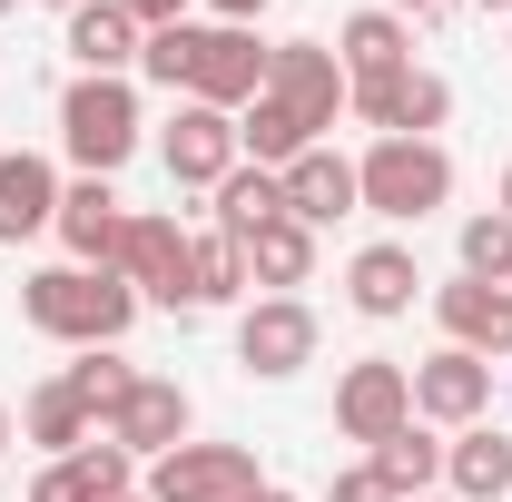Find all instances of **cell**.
<instances>
[{
	"instance_id": "obj_1",
	"label": "cell",
	"mask_w": 512,
	"mask_h": 502,
	"mask_svg": "<svg viewBox=\"0 0 512 502\" xmlns=\"http://www.w3.org/2000/svg\"><path fill=\"white\" fill-rule=\"evenodd\" d=\"M20 315L50 345H119L138 325V286L119 266H40V276H20Z\"/></svg>"
},
{
	"instance_id": "obj_2",
	"label": "cell",
	"mask_w": 512,
	"mask_h": 502,
	"mask_svg": "<svg viewBox=\"0 0 512 502\" xmlns=\"http://www.w3.org/2000/svg\"><path fill=\"white\" fill-rule=\"evenodd\" d=\"M355 188H365V207H375V217L424 227L434 207H453V158L434 148V138H375V148L355 158Z\"/></svg>"
},
{
	"instance_id": "obj_3",
	"label": "cell",
	"mask_w": 512,
	"mask_h": 502,
	"mask_svg": "<svg viewBox=\"0 0 512 502\" xmlns=\"http://www.w3.org/2000/svg\"><path fill=\"white\" fill-rule=\"evenodd\" d=\"M60 148L79 158V178H119L128 158H138V89L128 79H69Z\"/></svg>"
},
{
	"instance_id": "obj_4",
	"label": "cell",
	"mask_w": 512,
	"mask_h": 502,
	"mask_svg": "<svg viewBox=\"0 0 512 502\" xmlns=\"http://www.w3.org/2000/svg\"><path fill=\"white\" fill-rule=\"evenodd\" d=\"M414 424V365H394V355H365V365H345L335 375V434L365 443L375 453L384 434H404Z\"/></svg>"
},
{
	"instance_id": "obj_5",
	"label": "cell",
	"mask_w": 512,
	"mask_h": 502,
	"mask_svg": "<svg viewBox=\"0 0 512 502\" xmlns=\"http://www.w3.org/2000/svg\"><path fill=\"white\" fill-rule=\"evenodd\" d=\"M119 276L138 286V306H168V315H197V296H188V227L178 217H128L119 227Z\"/></svg>"
},
{
	"instance_id": "obj_6",
	"label": "cell",
	"mask_w": 512,
	"mask_h": 502,
	"mask_svg": "<svg viewBox=\"0 0 512 502\" xmlns=\"http://www.w3.org/2000/svg\"><path fill=\"white\" fill-rule=\"evenodd\" d=\"M256 483H266V473H256L247 443H178V453L148 463L138 493L148 502H237V493H256Z\"/></svg>"
},
{
	"instance_id": "obj_7",
	"label": "cell",
	"mask_w": 512,
	"mask_h": 502,
	"mask_svg": "<svg viewBox=\"0 0 512 502\" xmlns=\"http://www.w3.org/2000/svg\"><path fill=\"white\" fill-rule=\"evenodd\" d=\"M266 99H286V109L325 138V128L345 119V60H335L325 40H276V50H266Z\"/></svg>"
},
{
	"instance_id": "obj_8",
	"label": "cell",
	"mask_w": 512,
	"mask_h": 502,
	"mask_svg": "<svg viewBox=\"0 0 512 502\" xmlns=\"http://www.w3.org/2000/svg\"><path fill=\"white\" fill-rule=\"evenodd\" d=\"M237 365L247 375H296V365H316V306L306 296H256L247 315H237Z\"/></svg>"
},
{
	"instance_id": "obj_9",
	"label": "cell",
	"mask_w": 512,
	"mask_h": 502,
	"mask_svg": "<svg viewBox=\"0 0 512 502\" xmlns=\"http://www.w3.org/2000/svg\"><path fill=\"white\" fill-rule=\"evenodd\" d=\"M345 109L375 128V138H434L453 119V89L434 69H394V79H365V89H345Z\"/></svg>"
},
{
	"instance_id": "obj_10",
	"label": "cell",
	"mask_w": 512,
	"mask_h": 502,
	"mask_svg": "<svg viewBox=\"0 0 512 502\" xmlns=\"http://www.w3.org/2000/svg\"><path fill=\"white\" fill-rule=\"evenodd\" d=\"M256 89H266V50H256V30H227V20H207L197 30V69H188V99L197 109H247Z\"/></svg>"
},
{
	"instance_id": "obj_11",
	"label": "cell",
	"mask_w": 512,
	"mask_h": 502,
	"mask_svg": "<svg viewBox=\"0 0 512 502\" xmlns=\"http://www.w3.org/2000/svg\"><path fill=\"white\" fill-rule=\"evenodd\" d=\"M483 414H493V365H483V355L444 345V355H424V365H414V424L463 434V424H483Z\"/></svg>"
},
{
	"instance_id": "obj_12",
	"label": "cell",
	"mask_w": 512,
	"mask_h": 502,
	"mask_svg": "<svg viewBox=\"0 0 512 502\" xmlns=\"http://www.w3.org/2000/svg\"><path fill=\"white\" fill-rule=\"evenodd\" d=\"M158 158H168V178H178V188H207V197H217V178H227L247 148H237V119H227V109L178 99V119H168V138H158Z\"/></svg>"
},
{
	"instance_id": "obj_13",
	"label": "cell",
	"mask_w": 512,
	"mask_h": 502,
	"mask_svg": "<svg viewBox=\"0 0 512 502\" xmlns=\"http://www.w3.org/2000/svg\"><path fill=\"white\" fill-rule=\"evenodd\" d=\"M188 414H197V404H188V384H178V375H138V384H128V404L99 424V434L128 443L138 463H158V453H178V443H188Z\"/></svg>"
},
{
	"instance_id": "obj_14",
	"label": "cell",
	"mask_w": 512,
	"mask_h": 502,
	"mask_svg": "<svg viewBox=\"0 0 512 502\" xmlns=\"http://www.w3.org/2000/svg\"><path fill=\"white\" fill-rule=\"evenodd\" d=\"M434 325H444V345H463V355H512V286H483V276H453V286H434Z\"/></svg>"
},
{
	"instance_id": "obj_15",
	"label": "cell",
	"mask_w": 512,
	"mask_h": 502,
	"mask_svg": "<svg viewBox=\"0 0 512 502\" xmlns=\"http://www.w3.org/2000/svg\"><path fill=\"white\" fill-rule=\"evenodd\" d=\"M286 178V217L296 227H335V217H355L365 188H355V158H335V148H306L296 168H276Z\"/></svg>"
},
{
	"instance_id": "obj_16",
	"label": "cell",
	"mask_w": 512,
	"mask_h": 502,
	"mask_svg": "<svg viewBox=\"0 0 512 502\" xmlns=\"http://www.w3.org/2000/svg\"><path fill=\"white\" fill-rule=\"evenodd\" d=\"M119 227H128V207H119L109 178L60 188V247H69V266H119Z\"/></svg>"
},
{
	"instance_id": "obj_17",
	"label": "cell",
	"mask_w": 512,
	"mask_h": 502,
	"mask_svg": "<svg viewBox=\"0 0 512 502\" xmlns=\"http://www.w3.org/2000/svg\"><path fill=\"white\" fill-rule=\"evenodd\" d=\"M40 227H60V178H50V158L10 148L0 158V247H30Z\"/></svg>"
},
{
	"instance_id": "obj_18",
	"label": "cell",
	"mask_w": 512,
	"mask_h": 502,
	"mask_svg": "<svg viewBox=\"0 0 512 502\" xmlns=\"http://www.w3.org/2000/svg\"><path fill=\"white\" fill-rule=\"evenodd\" d=\"M138 20H128L119 0H79L69 10V60H79V79H119V69H138Z\"/></svg>"
},
{
	"instance_id": "obj_19",
	"label": "cell",
	"mask_w": 512,
	"mask_h": 502,
	"mask_svg": "<svg viewBox=\"0 0 512 502\" xmlns=\"http://www.w3.org/2000/svg\"><path fill=\"white\" fill-rule=\"evenodd\" d=\"M414 286H424V266H414V247H355V266H345V306L355 315H414Z\"/></svg>"
},
{
	"instance_id": "obj_20",
	"label": "cell",
	"mask_w": 512,
	"mask_h": 502,
	"mask_svg": "<svg viewBox=\"0 0 512 502\" xmlns=\"http://www.w3.org/2000/svg\"><path fill=\"white\" fill-rule=\"evenodd\" d=\"M444 483H453V502H503L512 493V434L503 424H463L444 443Z\"/></svg>"
},
{
	"instance_id": "obj_21",
	"label": "cell",
	"mask_w": 512,
	"mask_h": 502,
	"mask_svg": "<svg viewBox=\"0 0 512 502\" xmlns=\"http://www.w3.org/2000/svg\"><path fill=\"white\" fill-rule=\"evenodd\" d=\"M335 60H345V89L394 79V69H414V30H404L394 10H355V20L335 30Z\"/></svg>"
},
{
	"instance_id": "obj_22",
	"label": "cell",
	"mask_w": 512,
	"mask_h": 502,
	"mask_svg": "<svg viewBox=\"0 0 512 502\" xmlns=\"http://www.w3.org/2000/svg\"><path fill=\"white\" fill-rule=\"evenodd\" d=\"M316 276V227H296V217H276V227H256L247 237V296H296Z\"/></svg>"
},
{
	"instance_id": "obj_23",
	"label": "cell",
	"mask_w": 512,
	"mask_h": 502,
	"mask_svg": "<svg viewBox=\"0 0 512 502\" xmlns=\"http://www.w3.org/2000/svg\"><path fill=\"white\" fill-rule=\"evenodd\" d=\"M237 148H247V168H296V158H306V148H325V138L296 119L286 99H266V89H256L247 109H237Z\"/></svg>"
},
{
	"instance_id": "obj_24",
	"label": "cell",
	"mask_w": 512,
	"mask_h": 502,
	"mask_svg": "<svg viewBox=\"0 0 512 502\" xmlns=\"http://www.w3.org/2000/svg\"><path fill=\"white\" fill-rule=\"evenodd\" d=\"M365 463L384 473V493H394V502H424L434 483H444V434H434V424H404V434H384Z\"/></svg>"
},
{
	"instance_id": "obj_25",
	"label": "cell",
	"mask_w": 512,
	"mask_h": 502,
	"mask_svg": "<svg viewBox=\"0 0 512 502\" xmlns=\"http://www.w3.org/2000/svg\"><path fill=\"white\" fill-rule=\"evenodd\" d=\"M276 217H286V178L237 158V168L217 178V237H237V247H247L256 227H276Z\"/></svg>"
},
{
	"instance_id": "obj_26",
	"label": "cell",
	"mask_w": 512,
	"mask_h": 502,
	"mask_svg": "<svg viewBox=\"0 0 512 502\" xmlns=\"http://www.w3.org/2000/svg\"><path fill=\"white\" fill-rule=\"evenodd\" d=\"M60 384L89 404V424H109V414L128 404V384H138V365H128L119 345H79V365H60Z\"/></svg>"
},
{
	"instance_id": "obj_27",
	"label": "cell",
	"mask_w": 512,
	"mask_h": 502,
	"mask_svg": "<svg viewBox=\"0 0 512 502\" xmlns=\"http://www.w3.org/2000/svg\"><path fill=\"white\" fill-rule=\"evenodd\" d=\"M20 434H30V443H50V453L69 463V453H79V443L99 434V424H89V404H79V394H69V384L50 375L40 394H30V404H20Z\"/></svg>"
},
{
	"instance_id": "obj_28",
	"label": "cell",
	"mask_w": 512,
	"mask_h": 502,
	"mask_svg": "<svg viewBox=\"0 0 512 502\" xmlns=\"http://www.w3.org/2000/svg\"><path fill=\"white\" fill-rule=\"evenodd\" d=\"M188 296H197V306H237V296H247V247L217 237V227L188 237Z\"/></svg>"
},
{
	"instance_id": "obj_29",
	"label": "cell",
	"mask_w": 512,
	"mask_h": 502,
	"mask_svg": "<svg viewBox=\"0 0 512 502\" xmlns=\"http://www.w3.org/2000/svg\"><path fill=\"white\" fill-rule=\"evenodd\" d=\"M463 276H483V286H512V217H463Z\"/></svg>"
},
{
	"instance_id": "obj_30",
	"label": "cell",
	"mask_w": 512,
	"mask_h": 502,
	"mask_svg": "<svg viewBox=\"0 0 512 502\" xmlns=\"http://www.w3.org/2000/svg\"><path fill=\"white\" fill-rule=\"evenodd\" d=\"M69 463H79V483H89V493H99V502L138 493V453H128V443H109V434H89V443H79V453H69Z\"/></svg>"
},
{
	"instance_id": "obj_31",
	"label": "cell",
	"mask_w": 512,
	"mask_h": 502,
	"mask_svg": "<svg viewBox=\"0 0 512 502\" xmlns=\"http://www.w3.org/2000/svg\"><path fill=\"white\" fill-rule=\"evenodd\" d=\"M138 69H148L158 89H178V99H188V69H197V20H178V30H148V40H138Z\"/></svg>"
},
{
	"instance_id": "obj_32",
	"label": "cell",
	"mask_w": 512,
	"mask_h": 502,
	"mask_svg": "<svg viewBox=\"0 0 512 502\" xmlns=\"http://www.w3.org/2000/svg\"><path fill=\"white\" fill-rule=\"evenodd\" d=\"M325 502H394V493H384L375 463H355V473H335V483H325Z\"/></svg>"
},
{
	"instance_id": "obj_33",
	"label": "cell",
	"mask_w": 512,
	"mask_h": 502,
	"mask_svg": "<svg viewBox=\"0 0 512 502\" xmlns=\"http://www.w3.org/2000/svg\"><path fill=\"white\" fill-rule=\"evenodd\" d=\"M30 502H99L89 483H79V463H50L40 483H30Z\"/></svg>"
},
{
	"instance_id": "obj_34",
	"label": "cell",
	"mask_w": 512,
	"mask_h": 502,
	"mask_svg": "<svg viewBox=\"0 0 512 502\" xmlns=\"http://www.w3.org/2000/svg\"><path fill=\"white\" fill-rule=\"evenodd\" d=\"M128 20H138V30H178V20H188V0H119Z\"/></svg>"
},
{
	"instance_id": "obj_35",
	"label": "cell",
	"mask_w": 512,
	"mask_h": 502,
	"mask_svg": "<svg viewBox=\"0 0 512 502\" xmlns=\"http://www.w3.org/2000/svg\"><path fill=\"white\" fill-rule=\"evenodd\" d=\"M207 10H217L227 30H256V10H266V0H207Z\"/></svg>"
},
{
	"instance_id": "obj_36",
	"label": "cell",
	"mask_w": 512,
	"mask_h": 502,
	"mask_svg": "<svg viewBox=\"0 0 512 502\" xmlns=\"http://www.w3.org/2000/svg\"><path fill=\"white\" fill-rule=\"evenodd\" d=\"M384 10H394V20H434L444 0H384Z\"/></svg>"
},
{
	"instance_id": "obj_37",
	"label": "cell",
	"mask_w": 512,
	"mask_h": 502,
	"mask_svg": "<svg viewBox=\"0 0 512 502\" xmlns=\"http://www.w3.org/2000/svg\"><path fill=\"white\" fill-rule=\"evenodd\" d=\"M237 502H296V493H286V483H256V493H237Z\"/></svg>"
},
{
	"instance_id": "obj_38",
	"label": "cell",
	"mask_w": 512,
	"mask_h": 502,
	"mask_svg": "<svg viewBox=\"0 0 512 502\" xmlns=\"http://www.w3.org/2000/svg\"><path fill=\"white\" fill-rule=\"evenodd\" d=\"M10 443H20V414H10V404H0V453H10Z\"/></svg>"
},
{
	"instance_id": "obj_39",
	"label": "cell",
	"mask_w": 512,
	"mask_h": 502,
	"mask_svg": "<svg viewBox=\"0 0 512 502\" xmlns=\"http://www.w3.org/2000/svg\"><path fill=\"white\" fill-rule=\"evenodd\" d=\"M473 10H503V20H512V0H473Z\"/></svg>"
},
{
	"instance_id": "obj_40",
	"label": "cell",
	"mask_w": 512,
	"mask_h": 502,
	"mask_svg": "<svg viewBox=\"0 0 512 502\" xmlns=\"http://www.w3.org/2000/svg\"><path fill=\"white\" fill-rule=\"evenodd\" d=\"M503 217H512V168H503Z\"/></svg>"
},
{
	"instance_id": "obj_41",
	"label": "cell",
	"mask_w": 512,
	"mask_h": 502,
	"mask_svg": "<svg viewBox=\"0 0 512 502\" xmlns=\"http://www.w3.org/2000/svg\"><path fill=\"white\" fill-rule=\"evenodd\" d=\"M10 10H20V0H0V20H10Z\"/></svg>"
},
{
	"instance_id": "obj_42",
	"label": "cell",
	"mask_w": 512,
	"mask_h": 502,
	"mask_svg": "<svg viewBox=\"0 0 512 502\" xmlns=\"http://www.w3.org/2000/svg\"><path fill=\"white\" fill-rule=\"evenodd\" d=\"M50 10H79V0H50Z\"/></svg>"
},
{
	"instance_id": "obj_43",
	"label": "cell",
	"mask_w": 512,
	"mask_h": 502,
	"mask_svg": "<svg viewBox=\"0 0 512 502\" xmlns=\"http://www.w3.org/2000/svg\"><path fill=\"white\" fill-rule=\"evenodd\" d=\"M119 502H148V493H119Z\"/></svg>"
},
{
	"instance_id": "obj_44",
	"label": "cell",
	"mask_w": 512,
	"mask_h": 502,
	"mask_svg": "<svg viewBox=\"0 0 512 502\" xmlns=\"http://www.w3.org/2000/svg\"><path fill=\"white\" fill-rule=\"evenodd\" d=\"M424 502H453V493H424Z\"/></svg>"
}]
</instances>
